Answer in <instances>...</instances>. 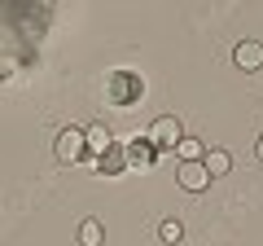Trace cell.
Listing matches in <instances>:
<instances>
[{"label": "cell", "mask_w": 263, "mask_h": 246, "mask_svg": "<svg viewBox=\"0 0 263 246\" xmlns=\"http://www.w3.org/2000/svg\"><path fill=\"white\" fill-rule=\"evenodd\" d=\"M105 97H110V106L123 110V106H136L145 97V84H141L136 71H114V75H110V93H105Z\"/></svg>", "instance_id": "cell-1"}, {"label": "cell", "mask_w": 263, "mask_h": 246, "mask_svg": "<svg viewBox=\"0 0 263 246\" xmlns=\"http://www.w3.org/2000/svg\"><path fill=\"white\" fill-rule=\"evenodd\" d=\"M180 136H184V128H180L176 114H158V119L149 123V136H145V141H149V145H154V154L162 159L167 150H176V145H180Z\"/></svg>", "instance_id": "cell-2"}, {"label": "cell", "mask_w": 263, "mask_h": 246, "mask_svg": "<svg viewBox=\"0 0 263 246\" xmlns=\"http://www.w3.org/2000/svg\"><path fill=\"white\" fill-rule=\"evenodd\" d=\"M53 154H57V163H84V159H88V136H84V128H62L57 141H53Z\"/></svg>", "instance_id": "cell-3"}, {"label": "cell", "mask_w": 263, "mask_h": 246, "mask_svg": "<svg viewBox=\"0 0 263 246\" xmlns=\"http://www.w3.org/2000/svg\"><path fill=\"white\" fill-rule=\"evenodd\" d=\"M233 66L246 71V75L263 71V44H259V40H237V48H233Z\"/></svg>", "instance_id": "cell-4"}, {"label": "cell", "mask_w": 263, "mask_h": 246, "mask_svg": "<svg viewBox=\"0 0 263 246\" xmlns=\"http://www.w3.org/2000/svg\"><path fill=\"white\" fill-rule=\"evenodd\" d=\"M176 185H180V189H189V194H202L211 185V176H206L202 163H180V167H176Z\"/></svg>", "instance_id": "cell-5"}, {"label": "cell", "mask_w": 263, "mask_h": 246, "mask_svg": "<svg viewBox=\"0 0 263 246\" xmlns=\"http://www.w3.org/2000/svg\"><path fill=\"white\" fill-rule=\"evenodd\" d=\"M92 163H97V171H101V176H123V171H127V150L114 141L110 150H105L101 159H92Z\"/></svg>", "instance_id": "cell-6"}, {"label": "cell", "mask_w": 263, "mask_h": 246, "mask_svg": "<svg viewBox=\"0 0 263 246\" xmlns=\"http://www.w3.org/2000/svg\"><path fill=\"white\" fill-rule=\"evenodd\" d=\"M202 167H206L211 180H219V176L233 171V154H228V150H206V154H202Z\"/></svg>", "instance_id": "cell-7"}, {"label": "cell", "mask_w": 263, "mask_h": 246, "mask_svg": "<svg viewBox=\"0 0 263 246\" xmlns=\"http://www.w3.org/2000/svg\"><path fill=\"white\" fill-rule=\"evenodd\" d=\"M84 136H88V159H101L105 150H110L114 145V136H110V128H105V123H92V128H84Z\"/></svg>", "instance_id": "cell-8"}, {"label": "cell", "mask_w": 263, "mask_h": 246, "mask_svg": "<svg viewBox=\"0 0 263 246\" xmlns=\"http://www.w3.org/2000/svg\"><path fill=\"white\" fill-rule=\"evenodd\" d=\"M105 242V224L97 216H88L84 224H79V246H101Z\"/></svg>", "instance_id": "cell-9"}, {"label": "cell", "mask_w": 263, "mask_h": 246, "mask_svg": "<svg viewBox=\"0 0 263 246\" xmlns=\"http://www.w3.org/2000/svg\"><path fill=\"white\" fill-rule=\"evenodd\" d=\"M149 163H154V145L149 141L127 145V167H149Z\"/></svg>", "instance_id": "cell-10"}, {"label": "cell", "mask_w": 263, "mask_h": 246, "mask_svg": "<svg viewBox=\"0 0 263 246\" xmlns=\"http://www.w3.org/2000/svg\"><path fill=\"white\" fill-rule=\"evenodd\" d=\"M176 154H180V163H202V141L197 136H180V145H176Z\"/></svg>", "instance_id": "cell-11"}, {"label": "cell", "mask_w": 263, "mask_h": 246, "mask_svg": "<svg viewBox=\"0 0 263 246\" xmlns=\"http://www.w3.org/2000/svg\"><path fill=\"white\" fill-rule=\"evenodd\" d=\"M158 237H162V242H167V246H176L180 237H184V224H180L176 216H167V220H158Z\"/></svg>", "instance_id": "cell-12"}, {"label": "cell", "mask_w": 263, "mask_h": 246, "mask_svg": "<svg viewBox=\"0 0 263 246\" xmlns=\"http://www.w3.org/2000/svg\"><path fill=\"white\" fill-rule=\"evenodd\" d=\"M254 154H259V159H263V136H259V141H254Z\"/></svg>", "instance_id": "cell-13"}]
</instances>
